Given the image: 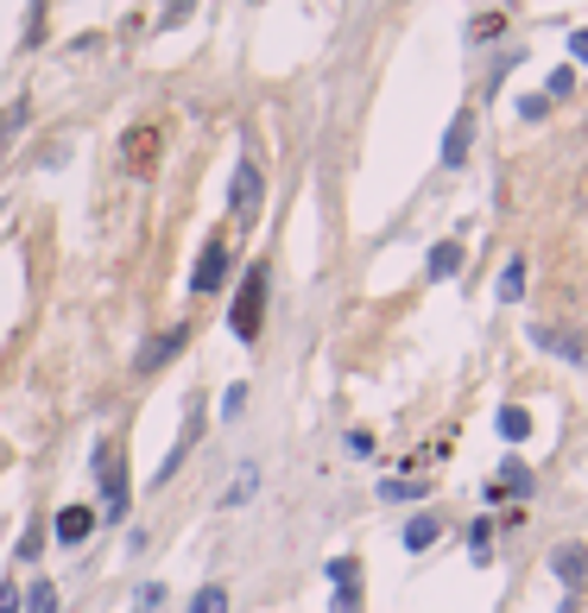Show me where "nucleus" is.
I'll use <instances>...</instances> for the list:
<instances>
[{
    "label": "nucleus",
    "mask_w": 588,
    "mask_h": 613,
    "mask_svg": "<svg viewBox=\"0 0 588 613\" xmlns=\"http://www.w3.org/2000/svg\"><path fill=\"white\" fill-rule=\"evenodd\" d=\"M229 330L241 335L247 348H254V342H259V330H266V272H259V266L247 272V279H241V291H234Z\"/></svg>",
    "instance_id": "f03ea898"
},
{
    "label": "nucleus",
    "mask_w": 588,
    "mask_h": 613,
    "mask_svg": "<svg viewBox=\"0 0 588 613\" xmlns=\"http://www.w3.org/2000/svg\"><path fill=\"white\" fill-rule=\"evenodd\" d=\"M57 608H64V594H57L52 582H38V588L26 594V613H57Z\"/></svg>",
    "instance_id": "a211bd4d"
},
{
    "label": "nucleus",
    "mask_w": 588,
    "mask_h": 613,
    "mask_svg": "<svg viewBox=\"0 0 588 613\" xmlns=\"http://www.w3.org/2000/svg\"><path fill=\"white\" fill-rule=\"evenodd\" d=\"M500 32H507V13H481V20H475V26H468V38H475V45H481V38H500Z\"/></svg>",
    "instance_id": "4be33fe9"
},
{
    "label": "nucleus",
    "mask_w": 588,
    "mask_h": 613,
    "mask_svg": "<svg viewBox=\"0 0 588 613\" xmlns=\"http://www.w3.org/2000/svg\"><path fill=\"white\" fill-rule=\"evenodd\" d=\"M222 285H229V241H203L197 272H190V291H197V298H215Z\"/></svg>",
    "instance_id": "20e7f679"
},
{
    "label": "nucleus",
    "mask_w": 588,
    "mask_h": 613,
    "mask_svg": "<svg viewBox=\"0 0 588 613\" xmlns=\"http://www.w3.org/2000/svg\"><path fill=\"white\" fill-rule=\"evenodd\" d=\"M330 613H360V582H335Z\"/></svg>",
    "instance_id": "6ab92c4d"
},
{
    "label": "nucleus",
    "mask_w": 588,
    "mask_h": 613,
    "mask_svg": "<svg viewBox=\"0 0 588 613\" xmlns=\"http://www.w3.org/2000/svg\"><path fill=\"white\" fill-rule=\"evenodd\" d=\"M96 525H102V512H96V506H64L52 519L57 544H70V550H77V544H89V537H96Z\"/></svg>",
    "instance_id": "39448f33"
},
{
    "label": "nucleus",
    "mask_w": 588,
    "mask_h": 613,
    "mask_svg": "<svg viewBox=\"0 0 588 613\" xmlns=\"http://www.w3.org/2000/svg\"><path fill=\"white\" fill-rule=\"evenodd\" d=\"M259 203H266V178H259L254 158H241V165H234V190H229V215L234 222H254Z\"/></svg>",
    "instance_id": "7ed1b4c3"
},
{
    "label": "nucleus",
    "mask_w": 588,
    "mask_h": 613,
    "mask_svg": "<svg viewBox=\"0 0 588 613\" xmlns=\"http://www.w3.org/2000/svg\"><path fill=\"white\" fill-rule=\"evenodd\" d=\"M519 114H525V121H544V114H551V96H525V102H519Z\"/></svg>",
    "instance_id": "bb28decb"
},
{
    "label": "nucleus",
    "mask_w": 588,
    "mask_h": 613,
    "mask_svg": "<svg viewBox=\"0 0 588 613\" xmlns=\"http://www.w3.org/2000/svg\"><path fill=\"white\" fill-rule=\"evenodd\" d=\"M468 544H475V550H468L475 562H493V550H487V544H493V525H487V519H475V525H468Z\"/></svg>",
    "instance_id": "f3484780"
},
{
    "label": "nucleus",
    "mask_w": 588,
    "mask_h": 613,
    "mask_svg": "<svg viewBox=\"0 0 588 613\" xmlns=\"http://www.w3.org/2000/svg\"><path fill=\"white\" fill-rule=\"evenodd\" d=\"M500 487H507L512 500H532V468H525L519 456H507L500 461Z\"/></svg>",
    "instance_id": "f8f14e48"
},
{
    "label": "nucleus",
    "mask_w": 588,
    "mask_h": 613,
    "mask_svg": "<svg viewBox=\"0 0 588 613\" xmlns=\"http://www.w3.org/2000/svg\"><path fill=\"white\" fill-rule=\"evenodd\" d=\"M247 411V386H229V399H222V417H241Z\"/></svg>",
    "instance_id": "cd10ccee"
},
{
    "label": "nucleus",
    "mask_w": 588,
    "mask_h": 613,
    "mask_svg": "<svg viewBox=\"0 0 588 613\" xmlns=\"http://www.w3.org/2000/svg\"><path fill=\"white\" fill-rule=\"evenodd\" d=\"M569 57H576V64H588V26L569 32Z\"/></svg>",
    "instance_id": "c85d7f7f"
},
{
    "label": "nucleus",
    "mask_w": 588,
    "mask_h": 613,
    "mask_svg": "<svg viewBox=\"0 0 588 613\" xmlns=\"http://www.w3.org/2000/svg\"><path fill=\"white\" fill-rule=\"evenodd\" d=\"M26 114H32L26 102H13V108H7V121H0V153H7V146H13V133L26 127Z\"/></svg>",
    "instance_id": "412c9836"
},
{
    "label": "nucleus",
    "mask_w": 588,
    "mask_h": 613,
    "mask_svg": "<svg viewBox=\"0 0 588 613\" xmlns=\"http://www.w3.org/2000/svg\"><path fill=\"white\" fill-rule=\"evenodd\" d=\"M493 431H500V443L519 449V443L532 436V411H525V405H500V411H493Z\"/></svg>",
    "instance_id": "9d476101"
},
{
    "label": "nucleus",
    "mask_w": 588,
    "mask_h": 613,
    "mask_svg": "<svg viewBox=\"0 0 588 613\" xmlns=\"http://www.w3.org/2000/svg\"><path fill=\"white\" fill-rule=\"evenodd\" d=\"M158 601H165V588L146 582V588H133V601H127V608H133V613H146V608H158Z\"/></svg>",
    "instance_id": "b1692460"
},
{
    "label": "nucleus",
    "mask_w": 588,
    "mask_h": 613,
    "mask_svg": "<svg viewBox=\"0 0 588 613\" xmlns=\"http://www.w3.org/2000/svg\"><path fill=\"white\" fill-rule=\"evenodd\" d=\"M551 569H557V582L576 594V588L588 582V544H563L557 557H551Z\"/></svg>",
    "instance_id": "6e6552de"
},
{
    "label": "nucleus",
    "mask_w": 588,
    "mask_h": 613,
    "mask_svg": "<svg viewBox=\"0 0 588 613\" xmlns=\"http://www.w3.org/2000/svg\"><path fill=\"white\" fill-rule=\"evenodd\" d=\"M418 493H424L418 481H411V487H406V481H386V487H380V500H418Z\"/></svg>",
    "instance_id": "a878e982"
},
{
    "label": "nucleus",
    "mask_w": 588,
    "mask_h": 613,
    "mask_svg": "<svg viewBox=\"0 0 588 613\" xmlns=\"http://www.w3.org/2000/svg\"><path fill=\"white\" fill-rule=\"evenodd\" d=\"M96 487H102V519L114 525V519H127L133 493H127V449L114 443V436H102V449H96Z\"/></svg>",
    "instance_id": "f257e3e1"
},
{
    "label": "nucleus",
    "mask_w": 588,
    "mask_h": 613,
    "mask_svg": "<svg viewBox=\"0 0 588 613\" xmlns=\"http://www.w3.org/2000/svg\"><path fill=\"white\" fill-rule=\"evenodd\" d=\"M532 342L544 348V355H563V360H576V367H588V342H576V335H557V330H544V323H537Z\"/></svg>",
    "instance_id": "1a4fd4ad"
},
{
    "label": "nucleus",
    "mask_w": 588,
    "mask_h": 613,
    "mask_svg": "<svg viewBox=\"0 0 588 613\" xmlns=\"http://www.w3.org/2000/svg\"><path fill=\"white\" fill-rule=\"evenodd\" d=\"M436 537H443V519H436V512H411V519H406V550H411V557L431 550Z\"/></svg>",
    "instance_id": "9b49d317"
},
{
    "label": "nucleus",
    "mask_w": 588,
    "mask_h": 613,
    "mask_svg": "<svg viewBox=\"0 0 588 613\" xmlns=\"http://www.w3.org/2000/svg\"><path fill=\"white\" fill-rule=\"evenodd\" d=\"M190 613H229V588H222V582H203L197 594H190Z\"/></svg>",
    "instance_id": "dca6fc26"
},
{
    "label": "nucleus",
    "mask_w": 588,
    "mask_h": 613,
    "mask_svg": "<svg viewBox=\"0 0 588 613\" xmlns=\"http://www.w3.org/2000/svg\"><path fill=\"white\" fill-rule=\"evenodd\" d=\"M468 146H475V114L462 108L456 121H450V133H443V165H450V171H462V165H468Z\"/></svg>",
    "instance_id": "423d86ee"
},
{
    "label": "nucleus",
    "mask_w": 588,
    "mask_h": 613,
    "mask_svg": "<svg viewBox=\"0 0 588 613\" xmlns=\"http://www.w3.org/2000/svg\"><path fill=\"white\" fill-rule=\"evenodd\" d=\"M557 613H583V608H576V601H557Z\"/></svg>",
    "instance_id": "7c9ffc66"
},
{
    "label": "nucleus",
    "mask_w": 588,
    "mask_h": 613,
    "mask_svg": "<svg viewBox=\"0 0 588 613\" xmlns=\"http://www.w3.org/2000/svg\"><path fill=\"white\" fill-rule=\"evenodd\" d=\"M0 613H20V588H7V582H0Z\"/></svg>",
    "instance_id": "c756f323"
},
{
    "label": "nucleus",
    "mask_w": 588,
    "mask_h": 613,
    "mask_svg": "<svg viewBox=\"0 0 588 613\" xmlns=\"http://www.w3.org/2000/svg\"><path fill=\"white\" fill-rule=\"evenodd\" d=\"M254 493H259V468H241V475L229 481V493H222V506H247Z\"/></svg>",
    "instance_id": "2eb2a0df"
},
{
    "label": "nucleus",
    "mask_w": 588,
    "mask_h": 613,
    "mask_svg": "<svg viewBox=\"0 0 588 613\" xmlns=\"http://www.w3.org/2000/svg\"><path fill=\"white\" fill-rule=\"evenodd\" d=\"M342 449H348L355 461H367V456H374V431H348V436H342Z\"/></svg>",
    "instance_id": "5701e85b"
},
{
    "label": "nucleus",
    "mask_w": 588,
    "mask_h": 613,
    "mask_svg": "<svg viewBox=\"0 0 588 613\" xmlns=\"http://www.w3.org/2000/svg\"><path fill=\"white\" fill-rule=\"evenodd\" d=\"M424 272H431V279H450V272H462V247H456V241H436Z\"/></svg>",
    "instance_id": "ddd939ff"
},
{
    "label": "nucleus",
    "mask_w": 588,
    "mask_h": 613,
    "mask_svg": "<svg viewBox=\"0 0 588 613\" xmlns=\"http://www.w3.org/2000/svg\"><path fill=\"white\" fill-rule=\"evenodd\" d=\"M569 89H576V70H569V64H557V70L544 77V96H551V102H563Z\"/></svg>",
    "instance_id": "aec40b11"
},
{
    "label": "nucleus",
    "mask_w": 588,
    "mask_h": 613,
    "mask_svg": "<svg viewBox=\"0 0 588 613\" xmlns=\"http://www.w3.org/2000/svg\"><path fill=\"white\" fill-rule=\"evenodd\" d=\"M493 291H500L507 304H512V298H525V259H519V254H512L507 266H500V285H493Z\"/></svg>",
    "instance_id": "4468645a"
},
{
    "label": "nucleus",
    "mask_w": 588,
    "mask_h": 613,
    "mask_svg": "<svg viewBox=\"0 0 588 613\" xmlns=\"http://www.w3.org/2000/svg\"><path fill=\"white\" fill-rule=\"evenodd\" d=\"M330 582H360V562L355 557H335L330 562Z\"/></svg>",
    "instance_id": "393cba45"
},
{
    "label": "nucleus",
    "mask_w": 588,
    "mask_h": 613,
    "mask_svg": "<svg viewBox=\"0 0 588 613\" xmlns=\"http://www.w3.org/2000/svg\"><path fill=\"white\" fill-rule=\"evenodd\" d=\"M184 342H190V330H184V323H178V330H165V335H158V342H146L133 367H140V374H158L165 360H178V348H184Z\"/></svg>",
    "instance_id": "0eeeda50"
}]
</instances>
